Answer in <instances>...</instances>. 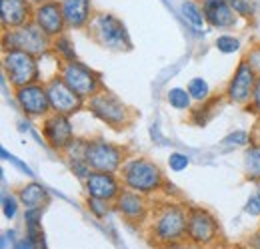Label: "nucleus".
<instances>
[{"label": "nucleus", "instance_id": "17", "mask_svg": "<svg viewBox=\"0 0 260 249\" xmlns=\"http://www.w3.org/2000/svg\"><path fill=\"white\" fill-rule=\"evenodd\" d=\"M28 2L26 0H0V14H2V24L10 28L24 26L28 18Z\"/></svg>", "mask_w": 260, "mask_h": 249}, {"label": "nucleus", "instance_id": "26", "mask_svg": "<svg viewBox=\"0 0 260 249\" xmlns=\"http://www.w3.org/2000/svg\"><path fill=\"white\" fill-rule=\"evenodd\" d=\"M168 163H170V168L174 170V172H182V170H186L188 168V156H184V154H170L168 157Z\"/></svg>", "mask_w": 260, "mask_h": 249}, {"label": "nucleus", "instance_id": "15", "mask_svg": "<svg viewBox=\"0 0 260 249\" xmlns=\"http://www.w3.org/2000/svg\"><path fill=\"white\" fill-rule=\"evenodd\" d=\"M36 24L46 32L48 36H56L64 28V12L58 4L54 2H46L36 10Z\"/></svg>", "mask_w": 260, "mask_h": 249}, {"label": "nucleus", "instance_id": "12", "mask_svg": "<svg viewBox=\"0 0 260 249\" xmlns=\"http://www.w3.org/2000/svg\"><path fill=\"white\" fill-rule=\"evenodd\" d=\"M16 100L28 116H44L52 108L46 88H42L38 84H28V86L18 88L16 90Z\"/></svg>", "mask_w": 260, "mask_h": 249}, {"label": "nucleus", "instance_id": "35", "mask_svg": "<svg viewBox=\"0 0 260 249\" xmlns=\"http://www.w3.org/2000/svg\"><path fill=\"white\" fill-rule=\"evenodd\" d=\"M14 249H36V247L30 243V239H24V241H18V243L14 245Z\"/></svg>", "mask_w": 260, "mask_h": 249}, {"label": "nucleus", "instance_id": "13", "mask_svg": "<svg viewBox=\"0 0 260 249\" xmlns=\"http://www.w3.org/2000/svg\"><path fill=\"white\" fill-rule=\"evenodd\" d=\"M44 138L54 150H64L72 144V126L68 122V116L64 114H52L44 122Z\"/></svg>", "mask_w": 260, "mask_h": 249}, {"label": "nucleus", "instance_id": "37", "mask_svg": "<svg viewBox=\"0 0 260 249\" xmlns=\"http://www.w3.org/2000/svg\"><path fill=\"white\" fill-rule=\"evenodd\" d=\"M36 2H42V0H36Z\"/></svg>", "mask_w": 260, "mask_h": 249}, {"label": "nucleus", "instance_id": "8", "mask_svg": "<svg viewBox=\"0 0 260 249\" xmlns=\"http://www.w3.org/2000/svg\"><path fill=\"white\" fill-rule=\"evenodd\" d=\"M46 92H48V98H50L52 110L58 112V114L70 116V114H76V112L82 108V100H84V98H80L78 94L66 84L62 78L52 80V82L46 86Z\"/></svg>", "mask_w": 260, "mask_h": 249}, {"label": "nucleus", "instance_id": "19", "mask_svg": "<svg viewBox=\"0 0 260 249\" xmlns=\"http://www.w3.org/2000/svg\"><path fill=\"white\" fill-rule=\"evenodd\" d=\"M64 20L70 28H80L88 20L90 12V2L88 0H66L62 6Z\"/></svg>", "mask_w": 260, "mask_h": 249}, {"label": "nucleus", "instance_id": "4", "mask_svg": "<svg viewBox=\"0 0 260 249\" xmlns=\"http://www.w3.org/2000/svg\"><path fill=\"white\" fill-rule=\"evenodd\" d=\"M6 50H22L28 54H42L48 48V34L38 24H26L18 26L16 30L8 32L4 36Z\"/></svg>", "mask_w": 260, "mask_h": 249}, {"label": "nucleus", "instance_id": "28", "mask_svg": "<svg viewBox=\"0 0 260 249\" xmlns=\"http://www.w3.org/2000/svg\"><path fill=\"white\" fill-rule=\"evenodd\" d=\"M230 8L242 16H248L252 12V6H250V0H228Z\"/></svg>", "mask_w": 260, "mask_h": 249}, {"label": "nucleus", "instance_id": "5", "mask_svg": "<svg viewBox=\"0 0 260 249\" xmlns=\"http://www.w3.org/2000/svg\"><path fill=\"white\" fill-rule=\"evenodd\" d=\"M90 110L98 120H102L104 124L112 126L116 130H120L128 120V112L126 106L110 92H96L90 98Z\"/></svg>", "mask_w": 260, "mask_h": 249}, {"label": "nucleus", "instance_id": "18", "mask_svg": "<svg viewBox=\"0 0 260 249\" xmlns=\"http://www.w3.org/2000/svg\"><path fill=\"white\" fill-rule=\"evenodd\" d=\"M116 208L118 212L130 221H140L146 214V205H144V199L132 189V191H124L116 197Z\"/></svg>", "mask_w": 260, "mask_h": 249}, {"label": "nucleus", "instance_id": "14", "mask_svg": "<svg viewBox=\"0 0 260 249\" xmlns=\"http://www.w3.org/2000/svg\"><path fill=\"white\" fill-rule=\"evenodd\" d=\"M86 191L90 197L100 199V201H112L120 195L118 182L108 172H92L86 178Z\"/></svg>", "mask_w": 260, "mask_h": 249}, {"label": "nucleus", "instance_id": "27", "mask_svg": "<svg viewBox=\"0 0 260 249\" xmlns=\"http://www.w3.org/2000/svg\"><path fill=\"white\" fill-rule=\"evenodd\" d=\"M2 212L8 219H14L16 212H18V205H16V199L12 195H4L2 197Z\"/></svg>", "mask_w": 260, "mask_h": 249}, {"label": "nucleus", "instance_id": "25", "mask_svg": "<svg viewBox=\"0 0 260 249\" xmlns=\"http://www.w3.org/2000/svg\"><path fill=\"white\" fill-rule=\"evenodd\" d=\"M238 40L236 38H232V36H218L216 38V48L220 50V52H224V54H230V52H236L238 50Z\"/></svg>", "mask_w": 260, "mask_h": 249}, {"label": "nucleus", "instance_id": "3", "mask_svg": "<svg viewBox=\"0 0 260 249\" xmlns=\"http://www.w3.org/2000/svg\"><path fill=\"white\" fill-rule=\"evenodd\" d=\"M4 72L16 88L34 84V80H38V64L34 60V54L22 50H8L4 54Z\"/></svg>", "mask_w": 260, "mask_h": 249}, {"label": "nucleus", "instance_id": "36", "mask_svg": "<svg viewBox=\"0 0 260 249\" xmlns=\"http://www.w3.org/2000/svg\"><path fill=\"white\" fill-rule=\"evenodd\" d=\"M166 249H184V245H180V243L176 241V243H168V245H166Z\"/></svg>", "mask_w": 260, "mask_h": 249}, {"label": "nucleus", "instance_id": "32", "mask_svg": "<svg viewBox=\"0 0 260 249\" xmlns=\"http://www.w3.org/2000/svg\"><path fill=\"white\" fill-rule=\"evenodd\" d=\"M56 48L64 54L68 60H74V50H70V42L66 40V38H58V42H56Z\"/></svg>", "mask_w": 260, "mask_h": 249}, {"label": "nucleus", "instance_id": "31", "mask_svg": "<svg viewBox=\"0 0 260 249\" xmlns=\"http://www.w3.org/2000/svg\"><path fill=\"white\" fill-rule=\"evenodd\" d=\"M244 212L250 214V216H260V193H254V195L246 201Z\"/></svg>", "mask_w": 260, "mask_h": 249}, {"label": "nucleus", "instance_id": "6", "mask_svg": "<svg viewBox=\"0 0 260 249\" xmlns=\"http://www.w3.org/2000/svg\"><path fill=\"white\" fill-rule=\"evenodd\" d=\"M82 157L88 163L90 170L94 172H108L112 174L114 170L120 168V150L108 142H88L82 150Z\"/></svg>", "mask_w": 260, "mask_h": 249}, {"label": "nucleus", "instance_id": "20", "mask_svg": "<svg viewBox=\"0 0 260 249\" xmlns=\"http://www.w3.org/2000/svg\"><path fill=\"white\" fill-rule=\"evenodd\" d=\"M20 201L26 205V210H42V205L48 201V193L42 186L30 184L20 189Z\"/></svg>", "mask_w": 260, "mask_h": 249}, {"label": "nucleus", "instance_id": "11", "mask_svg": "<svg viewBox=\"0 0 260 249\" xmlns=\"http://www.w3.org/2000/svg\"><path fill=\"white\" fill-rule=\"evenodd\" d=\"M254 86H256V74L254 68L248 62L238 64V70L234 72L230 84H228V98L236 104H244L252 98L254 94Z\"/></svg>", "mask_w": 260, "mask_h": 249}, {"label": "nucleus", "instance_id": "1", "mask_svg": "<svg viewBox=\"0 0 260 249\" xmlns=\"http://www.w3.org/2000/svg\"><path fill=\"white\" fill-rule=\"evenodd\" d=\"M186 227H188L186 212L182 208H178V205H166L154 219L152 233L156 235L158 241L168 245V243L180 241L186 235Z\"/></svg>", "mask_w": 260, "mask_h": 249}, {"label": "nucleus", "instance_id": "29", "mask_svg": "<svg viewBox=\"0 0 260 249\" xmlns=\"http://www.w3.org/2000/svg\"><path fill=\"white\" fill-rule=\"evenodd\" d=\"M246 142H248V134L242 132V130H238V132L226 136L222 144H226V146H242V144H246Z\"/></svg>", "mask_w": 260, "mask_h": 249}, {"label": "nucleus", "instance_id": "24", "mask_svg": "<svg viewBox=\"0 0 260 249\" xmlns=\"http://www.w3.org/2000/svg\"><path fill=\"white\" fill-rule=\"evenodd\" d=\"M188 94H190L194 100L204 102V100L208 98V84H206L202 78H192L190 84H188Z\"/></svg>", "mask_w": 260, "mask_h": 249}, {"label": "nucleus", "instance_id": "33", "mask_svg": "<svg viewBox=\"0 0 260 249\" xmlns=\"http://www.w3.org/2000/svg\"><path fill=\"white\" fill-rule=\"evenodd\" d=\"M106 201H100V199H94V197H90L88 199V205H90V210L96 214L98 218H102V216H106V210H102V205H104Z\"/></svg>", "mask_w": 260, "mask_h": 249}, {"label": "nucleus", "instance_id": "30", "mask_svg": "<svg viewBox=\"0 0 260 249\" xmlns=\"http://www.w3.org/2000/svg\"><path fill=\"white\" fill-rule=\"evenodd\" d=\"M2 157H4V159H8L10 163H14V165H16V168H18L20 172H24V174H26L28 178H32V176H34V174H32V170H30V168H28L26 163H22V161H20L18 157H14V156H12V154H8L6 150H2Z\"/></svg>", "mask_w": 260, "mask_h": 249}, {"label": "nucleus", "instance_id": "22", "mask_svg": "<svg viewBox=\"0 0 260 249\" xmlns=\"http://www.w3.org/2000/svg\"><path fill=\"white\" fill-rule=\"evenodd\" d=\"M190 94L186 92V90H182V88H172V90H168V104L172 106V108H176V110H186L188 106H190Z\"/></svg>", "mask_w": 260, "mask_h": 249}, {"label": "nucleus", "instance_id": "2", "mask_svg": "<svg viewBox=\"0 0 260 249\" xmlns=\"http://www.w3.org/2000/svg\"><path fill=\"white\" fill-rule=\"evenodd\" d=\"M124 182L138 193H150L162 184V174L158 165L148 159H132L124 168Z\"/></svg>", "mask_w": 260, "mask_h": 249}, {"label": "nucleus", "instance_id": "9", "mask_svg": "<svg viewBox=\"0 0 260 249\" xmlns=\"http://www.w3.org/2000/svg\"><path fill=\"white\" fill-rule=\"evenodd\" d=\"M96 32L98 38L104 46L112 48V50H128L130 48V40H128V32L124 28V24L110 16V14H102L96 20Z\"/></svg>", "mask_w": 260, "mask_h": 249}, {"label": "nucleus", "instance_id": "16", "mask_svg": "<svg viewBox=\"0 0 260 249\" xmlns=\"http://www.w3.org/2000/svg\"><path fill=\"white\" fill-rule=\"evenodd\" d=\"M204 18L216 28H228L234 24V12L228 0H204Z\"/></svg>", "mask_w": 260, "mask_h": 249}, {"label": "nucleus", "instance_id": "10", "mask_svg": "<svg viewBox=\"0 0 260 249\" xmlns=\"http://www.w3.org/2000/svg\"><path fill=\"white\" fill-rule=\"evenodd\" d=\"M186 235L198 243V245H208L216 239L218 235V225L214 218L204 212V210H190L188 212V227H186Z\"/></svg>", "mask_w": 260, "mask_h": 249}, {"label": "nucleus", "instance_id": "23", "mask_svg": "<svg viewBox=\"0 0 260 249\" xmlns=\"http://www.w3.org/2000/svg\"><path fill=\"white\" fill-rule=\"evenodd\" d=\"M182 14H184V18L194 26V28H202V22H204V16H202V12H200V8L192 4V2H184L182 4Z\"/></svg>", "mask_w": 260, "mask_h": 249}, {"label": "nucleus", "instance_id": "7", "mask_svg": "<svg viewBox=\"0 0 260 249\" xmlns=\"http://www.w3.org/2000/svg\"><path fill=\"white\" fill-rule=\"evenodd\" d=\"M62 80L80 98H92L100 88V80H98L96 74L90 68H86L84 64L76 62V60H70L64 66Z\"/></svg>", "mask_w": 260, "mask_h": 249}, {"label": "nucleus", "instance_id": "34", "mask_svg": "<svg viewBox=\"0 0 260 249\" xmlns=\"http://www.w3.org/2000/svg\"><path fill=\"white\" fill-rule=\"evenodd\" d=\"M252 104H254V110L260 114V76L256 78V86H254V94H252Z\"/></svg>", "mask_w": 260, "mask_h": 249}, {"label": "nucleus", "instance_id": "21", "mask_svg": "<svg viewBox=\"0 0 260 249\" xmlns=\"http://www.w3.org/2000/svg\"><path fill=\"white\" fill-rule=\"evenodd\" d=\"M246 159V174L252 180H260V146H250L244 154Z\"/></svg>", "mask_w": 260, "mask_h": 249}]
</instances>
